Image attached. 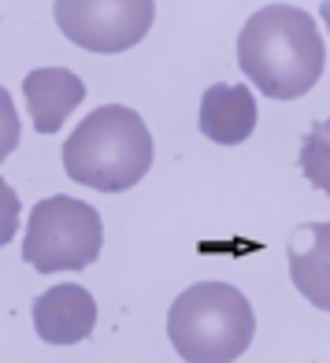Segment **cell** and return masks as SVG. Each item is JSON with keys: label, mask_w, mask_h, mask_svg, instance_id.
Masks as SVG:
<instances>
[{"label": "cell", "mask_w": 330, "mask_h": 363, "mask_svg": "<svg viewBox=\"0 0 330 363\" xmlns=\"http://www.w3.org/2000/svg\"><path fill=\"white\" fill-rule=\"evenodd\" d=\"M153 167V134L134 108L104 104L63 141V171L97 193L134 189Z\"/></svg>", "instance_id": "2"}, {"label": "cell", "mask_w": 330, "mask_h": 363, "mask_svg": "<svg viewBox=\"0 0 330 363\" xmlns=\"http://www.w3.org/2000/svg\"><path fill=\"white\" fill-rule=\"evenodd\" d=\"M290 278L312 308L330 311V223H312L293 234Z\"/></svg>", "instance_id": "8"}, {"label": "cell", "mask_w": 330, "mask_h": 363, "mask_svg": "<svg viewBox=\"0 0 330 363\" xmlns=\"http://www.w3.org/2000/svg\"><path fill=\"white\" fill-rule=\"evenodd\" d=\"M104 226L97 208L75 196H45L34 204L23 238V259L41 274L82 271L101 256Z\"/></svg>", "instance_id": "4"}, {"label": "cell", "mask_w": 330, "mask_h": 363, "mask_svg": "<svg viewBox=\"0 0 330 363\" xmlns=\"http://www.w3.org/2000/svg\"><path fill=\"white\" fill-rule=\"evenodd\" d=\"M15 226H19V196L0 178V249L15 238Z\"/></svg>", "instance_id": "12"}, {"label": "cell", "mask_w": 330, "mask_h": 363, "mask_svg": "<svg viewBox=\"0 0 330 363\" xmlns=\"http://www.w3.org/2000/svg\"><path fill=\"white\" fill-rule=\"evenodd\" d=\"M19 148V115H15L11 93L0 86V163Z\"/></svg>", "instance_id": "11"}, {"label": "cell", "mask_w": 330, "mask_h": 363, "mask_svg": "<svg viewBox=\"0 0 330 363\" xmlns=\"http://www.w3.org/2000/svg\"><path fill=\"white\" fill-rule=\"evenodd\" d=\"M23 96L38 134H56L67 115L82 104L86 82L67 67H38L23 78Z\"/></svg>", "instance_id": "7"}, {"label": "cell", "mask_w": 330, "mask_h": 363, "mask_svg": "<svg viewBox=\"0 0 330 363\" xmlns=\"http://www.w3.org/2000/svg\"><path fill=\"white\" fill-rule=\"evenodd\" d=\"M63 38L86 52H126L156 19V0H56Z\"/></svg>", "instance_id": "5"}, {"label": "cell", "mask_w": 330, "mask_h": 363, "mask_svg": "<svg viewBox=\"0 0 330 363\" xmlns=\"http://www.w3.org/2000/svg\"><path fill=\"white\" fill-rule=\"evenodd\" d=\"M97 326V301L86 286H53L34 301V330L45 345H78Z\"/></svg>", "instance_id": "6"}, {"label": "cell", "mask_w": 330, "mask_h": 363, "mask_svg": "<svg viewBox=\"0 0 330 363\" xmlns=\"http://www.w3.org/2000/svg\"><path fill=\"white\" fill-rule=\"evenodd\" d=\"M253 304L230 282L189 286L167 311V337L186 363H234L253 345Z\"/></svg>", "instance_id": "3"}, {"label": "cell", "mask_w": 330, "mask_h": 363, "mask_svg": "<svg viewBox=\"0 0 330 363\" xmlns=\"http://www.w3.org/2000/svg\"><path fill=\"white\" fill-rule=\"evenodd\" d=\"M256 130V101L249 86H208L201 96V134L216 145H241Z\"/></svg>", "instance_id": "9"}, {"label": "cell", "mask_w": 330, "mask_h": 363, "mask_svg": "<svg viewBox=\"0 0 330 363\" xmlns=\"http://www.w3.org/2000/svg\"><path fill=\"white\" fill-rule=\"evenodd\" d=\"M319 19H323L326 30H330V0H323V4H319Z\"/></svg>", "instance_id": "13"}, {"label": "cell", "mask_w": 330, "mask_h": 363, "mask_svg": "<svg viewBox=\"0 0 330 363\" xmlns=\"http://www.w3.org/2000/svg\"><path fill=\"white\" fill-rule=\"evenodd\" d=\"M301 174L330 196V119L312 123V130L301 141Z\"/></svg>", "instance_id": "10"}, {"label": "cell", "mask_w": 330, "mask_h": 363, "mask_svg": "<svg viewBox=\"0 0 330 363\" xmlns=\"http://www.w3.org/2000/svg\"><path fill=\"white\" fill-rule=\"evenodd\" d=\"M238 63L271 101H297L319 82L326 48L316 19L293 4L260 8L238 34Z\"/></svg>", "instance_id": "1"}]
</instances>
